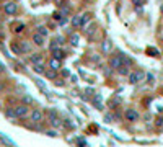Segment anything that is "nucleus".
Returning a JSON list of instances; mask_svg holds the SVG:
<instances>
[{
  "label": "nucleus",
  "instance_id": "f257e3e1",
  "mask_svg": "<svg viewBox=\"0 0 163 147\" xmlns=\"http://www.w3.org/2000/svg\"><path fill=\"white\" fill-rule=\"evenodd\" d=\"M144 78H145V72H144V70H134V72L129 74V82L132 83V85L140 83Z\"/></svg>",
  "mask_w": 163,
  "mask_h": 147
},
{
  "label": "nucleus",
  "instance_id": "f03ea898",
  "mask_svg": "<svg viewBox=\"0 0 163 147\" xmlns=\"http://www.w3.org/2000/svg\"><path fill=\"white\" fill-rule=\"evenodd\" d=\"M13 111H15V114H17V118H25L28 113H30V108L25 105V103H20V105H17L13 108Z\"/></svg>",
  "mask_w": 163,
  "mask_h": 147
},
{
  "label": "nucleus",
  "instance_id": "7ed1b4c3",
  "mask_svg": "<svg viewBox=\"0 0 163 147\" xmlns=\"http://www.w3.org/2000/svg\"><path fill=\"white\" fill-rule=\"evenodd\" d=\"M49 123H51V126H52V128H61V126H62L61 118L57 116V113H55L54 110L49 111Z\"/></svg>",
  "mask_w": 163,
  "mask_h": 147
},
{
  "label": "nucleus",
  "instance_id": "20e7f679",
  "mask_svg": "<svg viewBox=\"0 0 163 147\" xmlns=\"http://www.w3.org/2000/svg\"><path fill=\"white\" fill-rule=\"evenodd\" d=\"M3 11H5L7 15H15L18 11L17 2H5V5H3Z\"/></svg>",
  "mask_w": 163,
  "mask_h": 147
},
{
  "label": "nucleus",
  "instance_id": "39448f33",
  "mask_svg": "<svg viewBox=\"0 0 163 147\" xmlns=\"http://www.w3.org/2000/svg\"><path fill=\"white\" fill-rule=\"evenodd\" d=\"M30 118H31V121H33V123H39V121L44 120V113H42L41 110H33Z\"/></svg>",
  "mask_w": 163,
  "mask_h": 147
},
{
  "label": "nucleus",
  "instance_id": "423d86ee",
  "mask_svg": "<svg viewBox=\"0 0 163 147\" xmlns=\"http://www.w3.org/2000/svg\"><path fill=\"white\" fill-rule=\"evenodd\" d=\"M124 116H126V120L127 121H137L139 120V113H137V110H127L126 113H124Z\"/></svg>",
  "mask_w": 163,
  "mask_h": 147
},
{
  "label": "nucleus",
  "instance_id": "0eeeda50",
  "mask_svg": "<svg viewBox=\"0 0 163 147\" xmlns=\"http://www.w3.org/2000/svg\"><path fill=\"white\" fill-rule=\"evenodd\" d=\"M109 66L113 67V69H119V67L122 66V59H121V56H114V57H111L109 59Z\"/></svg>",
  "mask_w": 163,
  "mask_h": 147
},
{
  "label": "nucleus",
  "instance_id": "6e6552de",
  "mask_svg": "<svg viewBox=\"0 0 163 147\" xmlns=\"http://www.w3.org/2000/svg\"><path fill=\"white\" fill-rule=\"evenodd\" d=\"M90 20H91V13H90V11H85V13H82V15H80V28H85V26L90 23Z\"/></svg>",
  "mask_w": 163,
  "mask_h": 147
},
{
  "label": "nucleus",
  "instance_id": "1a4fd4ad",
  "mask_svg": "<svg viewBox=\"0 0 163 147\" xmlns=\"http://www.w3.org/2000/svg\"><path fill=\"white\" fill-rule=\"evenodd\" d=\"M33 43L36 46H44L46 44V36H42V34H39V33H34L33 34Z\"/></svg>",
  "mask_w": 163,
  "mask_h": 147
},
{
  "label": "nucleus",
  "instance_id": "9d476101",
  "mask_svg": "<svg viewBox=\"0 0 163 147\" xmlns=\"http://www.w3.org/2000/svg\"><path fill=\"white\" fill-rule=\"evenodd\" d=\"M49 66H51V69H52V70H57V72H59V70H61V67H62V61H61V59L52 57L49 61Z\"/></svg>",
  "mask_w": 163,
  "mask_h": 147
},
{
  "label": "nucleus",
  "instance_id": "9b49d317",
  "mask_svg": "<svg viewBox=\"0 0 163 147\" xmlns=\"http://www.w3.org/2000/svg\"><path fill=\"white\" fill-rule=\"evenodd\" d=\"M51 53H52V57H55V59H62L65 57V53L61 49V47H54V49H51Z\"/></svg>",
  "mask_w": 163,
  "mask_h": 147
},
{
  "label": "nucleus",
  "instance_id": "f8f14e48",
  "mask_svg": "<svg viewBox=\"0 0 163 147\" xmlns=\"http://www.w3.org/2000/svg\"><path fill=\"white\" fill-rule=\"evenodd\" d=\"M101 49H103V53H105V54H109L111 49H113V43H111L109 39H105L103 44H101Z\"/></svg>",
  "mask_w": 163,
  "mask_h": 147
},
{
  "label": "nucleus",
  "instance_id": "ddd939ff",
  "mask_svg": "<svg viewBox=\"0 0 163 147\" xmlns=\"http://www.w3.org/2000/svg\"><path fill=\"white\" fill-rule=\"evenodd\" d=\"M30 62L31 64H42V56L41 54H31L30 56Z\"/></svg>",
  "mask_w": 163,
  "mask_h": 147
},
{
  "label": "nucleus",
  "instance_id": "4468645a",
  "mask_svg": "<svg viewBox=\"0 0 163 147\" xmlns=\"http://www.w3.org/2000/svg\"><path fill=\"white\" fill-rule=\"evenodd\" d=\"M118 72H119V75H124V77H129V66H126V64H122L121 67L118 69Z\"/></svg>",
  "mask_w": 163,
  "mask_h": 147
},
{
  "label": "nucleus",
  "instance_id": "2eb2a0df",
  "mask_svg": "<svg viewBox=\"0 0 163 147\" xmlns=\"http://www.w3.org/2000/svg\"><path fill=\"white\" fill-rule=\"evenodd\" d=\"M33 70H34L36 74H46L44 64H33Z\"/></svg>",
  "mask_w": 163,
  "mask_h": 147
},
{
  "label": "nucleus",
  "instance_id": "dca6fc26",
  "mask_svg": "<svg viewBox=\"0 0 163 147\" xmlns=\"http://www.w3.org/2000/svg\"><path fill=\"white\" fill-rule=\"evenodd\" d=\"M38 33H39V34H42V36H46V38H47V34H49V30H47L46 26L39 25V26H38Z\"/></svg>",
  "mask_w": 163,
  "mask_h": 147
},
{
  "label": "nucleus",
  "instance_id": "f3484780",
  "mask_svg": "<svg viewBox=\"0 0 163 147\" xmlns=\"http://www.w3.org/2000/svg\"><path fill=\"white\" fill-rule=\"evenodd\" d=\"M70 23H72L74 26L80 28V15H75V17H72V18H70Z\"/></svg>",
  "mask_w": 163,
  "mask_h": 147
},
{
  "label": "nucleus",
  "instance_id": "a211bd4d",
  "mask_svg": "<svg viewBox=\"0 0 163 147\" xmlns=\"http://www.w3.org/2000/svg\"><path fill=\"white\" fill-rule=\"evenodd\" d=\"M20 49H21V53H30V51H31V44H30V43H21Z\"/></svg>",
  "mask_w": 163,
  "mask_h": 147
},
{
  "label": "nucleus",
  "instance_id": "6ab92c4d",
  "mask_svg": "<svg viewBox=\"0 0 163 147\" xmlns=\"http://www.w3.org/2000/svg\"><path fill=\"white\" fill-rule=\"evenodd\" d=\"M119 56H121V59H122V64H126V66H129V67H130V64H132V61H130V59L127 57L126 54H119Z\"/></svg>",
  "mask_w": 163,
  "mask_h": 147
},
{
  "label": "nucleus",
  "instance_id": "aec40b11",
  "mask_svg": "<svg viewBox=\"0 0 163 147\" xmlns=\"http://www.w3.org/2000/svg\"><path fill=\"white\" fill-rule=\"evenodd\" d=\"M78 41H80V36H78V34H72V36H70V43H72L74 46H77Z\"/></svg>",
  "mask_w": 163,
  "mask_h": 147
},
{
  "label": "nucleus",
  "instance_id": "412c9836",
  "mask_svg": "<svg viewBox=\"0 0 163 147\" xmlns=\"http://www.w3.org/2000/svg\"><path fill=\"white\" fill-rule=\"evenodd\" d=\"M11 51H13V53H17V54H21V49L17 46V43H11Z\"/></svg>",
  "mask_w": 163,
  "mask_h": 147
},
{
  "label": "nucleus",
  "instance_id": "4be33fe9",
  "mask_svg": "<svg viewBox=\"0 0 163 147\" xmlns=\"http://www.w3.org/2000/svg\"><path fill=\"white\" fill-rule=\"evenodd\" d=\"M7 116H10V118H17V114H15L13 108H8V110H7Z\"/></svg>",
  "mask_w": 163,
  "mask_h": 147
},
{
  "label": "nucleus",
  "instance_id": "5701e85b",
  "mask_svg": "<svg viewBox=\"0 0 163 147\" xmlns=\"http://www.w3.org/2000/svg\"><path fill=\"white\" fill-rule=\"evenodd\" d=\"M55 75H57V70H52V69H51L49 72H47V77H49V78H55Z\"/></svg>",
  "mask_w": 163,
  "mask_h": 147
},
{
  "label": "nucleus",
  "instance_id": "b1692460",
  "mask_svg": "<svg viewBox=\"0 0 163 147\" xmlns=\"http://www.w3.org/2000/svg\"><path fill=\"white\" fill-rule=\"evenodd\" d=\"M23 28H25V25H17V26H15V33H21Z\"/></svg>",
  "mask_w": 163,
  "mask_h": 147
},
{
  "label": "nucleus",
  "instance_id": "393cba45",
  "mask_svg": "<svg viewBox=\"0 0 163 147\" xmlns=\"http://www.w3.org/2000/svg\"><path fill=\"white\" fill-rule=\"evenodd\" d=\"M3 72H7V70H5V64L0 61V74H3Z\"/></svg>",
  "mask_w": 163,
  "mask_h": 147
},
{
  "label": "nucleus",
  "instance_id": "a878e982",
  "mask_svg": "<svg viewBox=\"0 0 163 147\" xmlns=\"http://www.w3.org/2000/svg\"><path fill=\"white\" fill-rule=\"evenodd\" d=\"M65 123H67V128H74V123L70 121V120H67Z\"/></svg>",
  "mask_w": 163,
  "mask_h": 147
},
{
  "label": "nucleus",
  "instance_id": "bb28decb",
  "mask_svg": "<svg viewBox=\"0 0 163 147\" xmlns=\"http://www.w3.org/2000/svg\"><path fill=\"white\" fill-rule=\"evenodd\" d=\"M134 3H136V5H142V3H144V0H132Z\"/></svg>",
  "mask_w": 163,
  "mask_h": 147
},
{
  "label": "nucleus",
  "instance_id": "cd10ccee",
  "mask_svg": "<svg viewBox=\"0 0 163 147\" xmlns=\"http://www.w3.org/2000/svg\"><path fill=\"white\" fill-rule=\"evenodd\" d=\"M160 10H161V13H163V5H161V8H160Z\"/></svg>",
  "mask_w": 163,
  "mask_h": 147
},
{
  "label": "nucleus",
  "instance_id": "c85d7f7f",
  "mask_svg": "<svg viewBox=\"0 0 163 147\" xmlns=\"http://www.w3.org/2000/svg\"><path fill=\"white\" fill-rule=\"evenodd\" d=\"M5 2H8V0H5Z\"/></svg>",
  "mask_w": 163,
  "mask_h": 147
}]
</instances>
